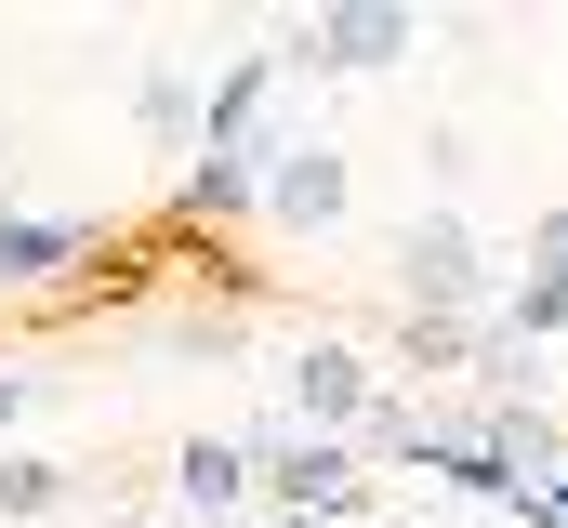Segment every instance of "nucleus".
Returning a JSON list of instances; mask_svg holds the SVG:
<instances>
[{
	"label": "nucleus",
	"instance_id": "1",
	"mask_svg": "<svg viewBox=\"0 0 568 528\" xmlns=\"http://www.w3.org/2000/svg\"><path fill=\"white\" fill-rule=\"evenodd\" d=\"M397 304H410V317H463V331H489V317H503V277H489L476 212L424 199V212L397 225Z\"/></svg>",
	"mask_w": 568,
	"mask_h": 528
},
{
	"label": "nucleus",
	"instance_id": "2",
	"mask_svg": "<svg viewBox=\"0 0 568 528\" xmlns=\"http://www.w3.org/2000/svg\"><path fill=\"white\" fill-rule=\"evenodd\" d=\"M252 449H265V502H278V516H304V528L384 516V502H371V463H357L344 436H291L278 409H265V423H252Z\"/></svg>",
	"mask_w": 568,
	"mask_h": 528
},
{
	"label": "nucleus",
	"instance_id": "3",
	"mask_svg": "<svg viewBox=\"0 0 568 528\" xmlns=\"http://www.w3.org/2000/svg\"><path fill=\"white\" fill-rule=\"evenodd\" d=\"M371 409H384V370H371L344 331H304V344L278 357V423L291 436H344V449H357Z\"/></svg>",
	"mask_w": 568,
	"mask_h": 528
},
{
	"label": "nucleus",
	"instance_id": "4",
	"mask_svg": "<svg viewBox=\"0 0 568 528\" xmlns=\"http://www.w3.org/2000/svg\"><path fill=\"white\" fill-rule=\"evenodd\" d=\"M265 225L278 238H344L357 225V159L331 132H278L265 145Z\"/></svg>",
	"mask_w": 568,
	"mask_h": 528
},
{
	"label": "nucleus",
	"instance_id": "5",
	"mask_svg": "<svg viewBox=\"0 0 568 528\" xmlns=\"http://www.w3.org/2000/svg\"><path fill=\"white\" fill-rule=\"evenodd\" d=\"M397 53H424V13H397V0L304 13V27L278 40V67H304V80H371V67H397Z\"/></svg>",
	"mask_w": 568,
	"mask_h": 528
},
{
	"label": "nucleus",
	"instance_id": "6",
	"mask_svg": "<svg viewBox=\"0 0 568 528\" xmlns=\"http://www.w3.org/2000/svg\"><path fill=\"white\" fill-rule=\"evenodd\" d=\"M252 489H265V449H252V436H185V449H172V516L252 528Z\"/></svg>",
	"mask_w": 568,
	"mask_h": 528
},
{
	"label": "nucleus",
	"instance_id": "7",
	"mask_svg": "<svg viewBox=\"0 0 568 528\" xmlns=\"http://www.w3.org/2000/svg\"><path fill=\"white\" fill-rule=\"evenodd\" d=\"M133 132H145V145H172V159H199V145H212V93H199V67L159 53V67L133 80Z\"/></svg>",
	"mask_w": 568,
	"mask_h": 528
},
{
	"label": "nucleus",
	"instance_id": "8",
	"mask_svg": "<svg viewBox=\"0 0 568 528\" xmlns=\"http://www.w3.org/2000/svg\"><path fill=\"white\" fill-rule=\"evenodd\" d=\"M80 252H93L80 212H27V199H0V277H67Z\"/></svg>",
	"mask_w": 568,
	"mask_h": 528
},
{
	"label": "nucleus",
	"instance_id": "9",
	"mask_svg": "<svg viewBox=\"0 0 568 528\" xmlns=\"http://www.w3.org/2000/svg\"><path fill=\"white\" fill-rule=\"evenodd\" d=\"M225 212H265V145H199L185 159V225H225Z\"/></svg>",
	"mask_w": 568,
	"mask_h": 528
},
{
	"label": "nucleus",
	"instance_id": "10",
	"mask_svg": "<svg viewBox=\"0 0 568 528\" xmlns=\"http://www.w3.org/2000/svg\"><path fill=\"white\" fill-rule=\"evenodd\" d=\"M80 502V463H53V449H0V528H40Z\"/></svg>",
	"mask_w": 568,
	"mask_h": 528
},
{
	"label": "nucleus",
	"instance_id": "11",
	"mask_svg": "<svg viewBox=\"0 0 568 528\" xmlns=\"http://www.w3.org/2000/svg\"><path fill=\"white\" fill-rule=\"evenodd\" d=\"M542 331H568V277H516L503 291V344H542Z\"/></svg>",
	"mask_w": 568,
	"mask_h": 528
},
{
	"label": "nucleus",
	"instance_id": "12",
	"mask_svg": "<svg viewBox=\"0 0 568 528\" xmlns=\"http://www.w3.org/2000/svg\"><path fill=\"white\" fill-rule=\"evenodd\" d=\"M529 277H568V199H556V212H529Z\"/></svg>",
	"mask_w": 568,
	"mask_h": 528
},
{
	"label": "nucleus",
	"instance_id": "13",
	"mask_svg": "<svg viewBox=\"0 0 568 528\" xmlns=\"http://www.w3.org/2000/svg\"><path fill=\"white\" fill-rule=\"evenodd\" d=\"M27 409H40V370H27V357H0V449H13V423H27Z\"/></svg>",
	"mask_w": 568,
	"mask_h": 528
},
{
	"label": "nucleus",
	"instance_id": "14",
	"mask_svg": "<svg viewBox=\"0 0 568 528\" xmlns=\"http://www.w3.org/2000/svg\"><path fill=\"white\" fill-rule=\"evenodd\" d=\"M93 528H172V516H93Z\"/></svg>",
	"mask_w": 568,
	"mask_h": 528
},
{
	"label": "nucleus",
	"instance_id": "15",
	"mask_svg": "<svg viewBox=\"0 0 568 528\" xmlns=\"http://www.w3.org/2000/svg\"><path fill=\"white\" fill-rule=\"evenodd\" d=\"M357 528H436V516H357Z\"/></svg>",
	"mask_w": 568,
	"mask_h": 528
}]
</instances>
